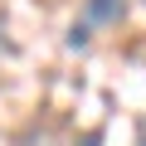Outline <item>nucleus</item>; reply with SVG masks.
I'll return each instance as SVG.
<instances>
[{
  "label": "nucleus",
  "mask_w": 146,
  "mask_h": 146,
  "mask_svg": "<svg viewBox=\"0 0 146 146\" xmlns=\"http://www.w3.org/2000/svg\"><path fill=\"white\" fill-rule=\"evenodd\" d=\"M0 49H5V25H0Z\"/></svg>",
  "instance_id": "nucleus-5"
},
{
  "label": "nucleus",
  "mask_w": 146,
  "mask_h": 146,
  "mask_svg": "<svg viewBox=\"0 0 146 146\" xmlns=\"http://www.w3.org/2000/svg\"><path fill=\"white\" fill-rule=\"evenodd\" d=\"M83 146H102V131H88V136H83Z\"/></svg>",
  "instance_id": "nucleus-3"
},
{
  "label": "nucleus",
  "mask_w": 146,
  "mask_h": 146,
  "mask_svg": "<svg viewBox=\"0 0 146 146\" xmlns=\"http://www.w3.org/2000/svg\"><path fill=\"white\" fill-rule=\"evenodd\" d=\"M88 39H93V25L88 20H78V25L68 29V49H88Z\"/></svg>",
  "instance_id": "nucleus-2"
},
{
  "label": "nucleus",
  "mask_w": 146,
  "mask_h": 146,
  "mask_svg": "<svg viewBox=\"0 0 146 146\" xmlns=\"http://www.w3.org/2000/svg\"><path fill=\"white\" fill-rule=\"evenodd\" d=\"M127 5L131 0H83V20L88 25H117V20H127Z\"/></svg>",
  "instance_id": "nucleus-1"
},
{
  "label": "nucleus",
  "mask_w": 146,
  "mask_h": 146,
  "mask_svg": "<svg viewBox=\"0 0 146 146\" xmlns=\"http://www.w3.org/2000/svg\"><path fill=\"white\" fill-rule=\"evenodd\" d=\"M136 146H146V127H141V131H136Z\"/></svg>",
  "instance_id": "nucleus-4"
}]
</instances>
